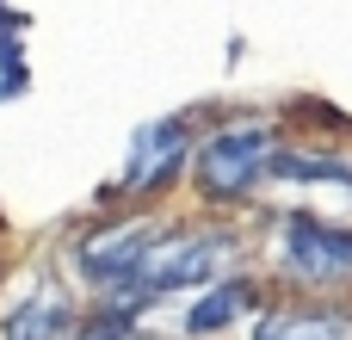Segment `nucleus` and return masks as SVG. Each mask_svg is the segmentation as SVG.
Returning a JSON list of instances; mask_svg holds the SVG:
<instances>
[{"label":"nucleus","instance_id":"obj_1","mask_svg":"<svg viewBox=\"0 0 352 340\" xmlns=\"http://www.w3.org/2000/svg\"><path fill=\"white\" fill-rule=\"evenodd\" d=\"M235 260V242L217 235V229H161V242L148 248V260L136 266L130 291L111 297L118 310H136V304H155L167 291H186V285H223V266Z\"/></svg>","mask_w":352,"mask_h":340},{"label":"nucleus","instance_id":"obj_2","mask_svg":"<svg viewBox=\"0 0 352 340\" xmlns=\"http://www.w3.org/2000/svg\"><path fill=\"white\" fill-rule=\"evenodd\" d=\"M272 161H278L272 124H223L198 142V192L204 198H241L266 180Z\"/></svg>","mask_w":352,"mask_h":340},{"label":"nucleus","instance_id":"obj_3","mask_svg":"<svg viewBox=\"0 0 352 340\" xmlns=\"http://www.w3.org/2000/svg\"><path fill=\"white\" fill-rule=\"evenodd\" d=\"M278 260H285V273L303 279V285H322V291H328V285H352V229L291 211V217L278 223Z\"/></svg>","mask_w":352,"mask_h":340},{"label":"nucleus","instance_id":"obj_4","mask_svg":"<svg viewBox=\"0 0 352 340\" xmlns=\"http://www.w3.org/2000/svg\"><path fill=\"white\" fill-rule=\"evenodd\" d=\"M186 155H192V130H186L179 118L136 130V142H130V155H124V173H118V192H155V186L179 180Z\"/></svg>","mask_w":352,"mask_h":340},{"label":"nucleus","instance_id":"obj_5","mask_svg":"<svg viewBox=\"0 0 352 340\" xmlns=\"http://www.w3.org/2000/svg\"><path fill=\"white\" fill-rule=\"evenodd\" d=\"M0 340H80L74 304L62 297V285H37V291H31L19 310H6Z\"/></svg>","mask_w":352,"mask_h":340},{"label":"nucleus","instance_id":"obj_6","mask_svg":"<svg viewBox=\"0 0 352 340\" xmlns=\"http://www.w3.org/2000/svg\"><path fill=\"white\" fill-rule=\"evenodd\" d=\"M248 310H254V285L223 279V285H210V291H198V297L186 304L179 328H186V334H223V328H235Z\"/></svg>","mask_w":352,"mask_h":340},{"label":"nucleus","instance_id":"obj_7","mask_svg":"<svg viewBox=\"0 0 352 340\" xmlns=\"http://www.w3.org/2000/svg\"><path fill=\"white\" fill-rule=\"evenodd\" d=\"M254 340H352V322L340 310H272L260 316Z\"/></svg>","mask_w":352,"mask_h":340},{"label":"nucleus","instance_id":"obj_8","mask_svg":"<svg viewBox=\"0 0 352 340\" xmlns=\"http://www.w3.org/2000/svg\"><path fill=\"white\" fill-rule=\"evenodd\" d=\"M272 173L303 180V186H352V167L340 161V155H303V149L278 155V161H272Z\"/></svg>","mask_w":352,"mask_h":340},{"label":"nucleus","instance_id":"obj_9","mask_svg":"<svg viewBox=\"0 0 352 340\" xmlns=\"http://www.w3.org/2000/svg\"><path fill=\"white\" fill-rule=\"evenodd\" d=\"M12 93H25V62H19V37L0 31V99H12Z\"/></svg>","mask_w":352,"mask_h":340}]
</instances>
